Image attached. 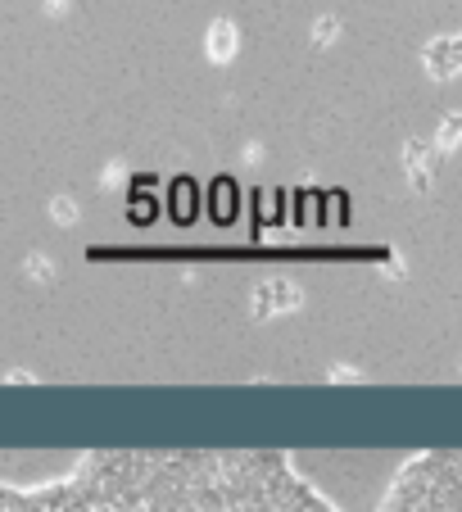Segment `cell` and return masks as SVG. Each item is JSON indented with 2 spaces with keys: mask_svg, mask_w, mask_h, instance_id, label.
Returning a JSON list of instances; mask_svg holds the SVG:
<instances>
[{
  "mask_svg": "<svg viewBox=\"0 0 462 512\" xmlns=\"http://www.w3.org/2000/svg\"><path fill=\"white\" fill-rule=\"evenodd\" d=\"M109 512H336L281 454H91Z\"/></svg>",
  "mask_w": 462,
  "mask_h": 512,
  "instance_id": "6da1fadb",
  "label": "cell"
},
{
  "mask_svg": "<svg viewBox=\"0 0 462 512\" xmlns=\"http://www.w3.org/2000/svg\"><path fill=\"white\" fill-rule=\"evenodd\" d=\"M381 512H462V449L417 454L385 494Z\"/></svg>",
  "mask_w": 462,
  "mask_h": 512,
  "instance_id": "7a4b0ae2",
  "label": "cell"
},
{
  "mask_svg": "<svg viewBox=\"0 0 462 512\" xmlns=\"http://www.w3.org/2000/svg\"><path fill=\"white\" fill-rule=\"evenodd\" d=\"M0 512H109L91 476L77 467L73 476L50 485H5L0 481Z\"/></svg>",
  "mask_w": 462,
  "mask_h": 512,
  "instance_id": "3957f363",
  "label": "cell"
}]
</instances>
